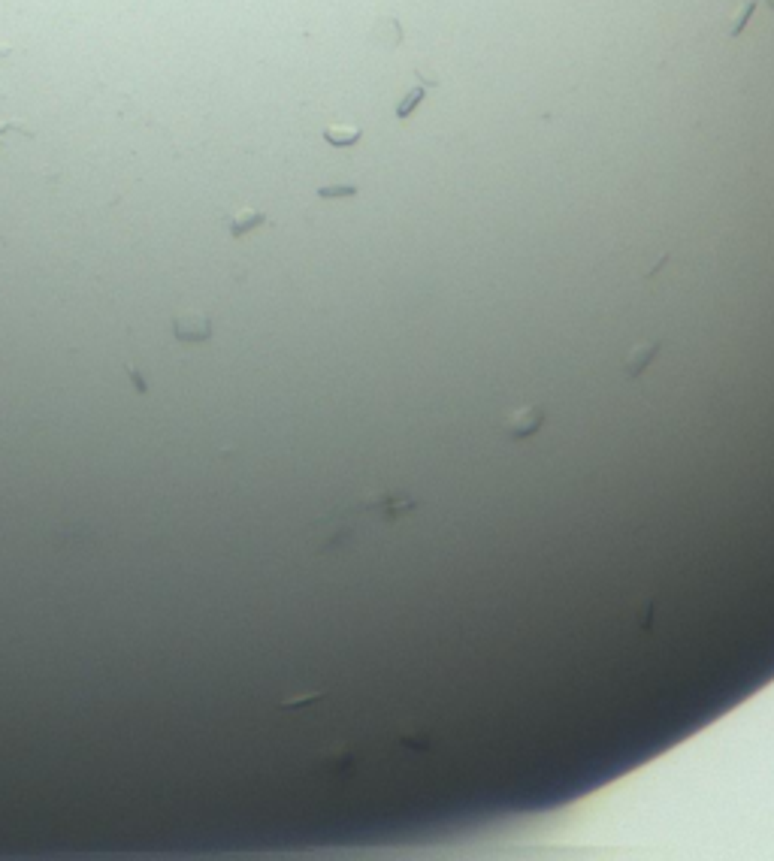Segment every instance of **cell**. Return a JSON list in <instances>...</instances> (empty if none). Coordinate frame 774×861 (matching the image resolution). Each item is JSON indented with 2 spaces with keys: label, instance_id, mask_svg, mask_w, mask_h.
<instances>
[{
  "label": "cell",
  "instance_id": "ba28073f",
  "mask_svg": "<svg viewBox=\"0 0 774 861\" xmlns=\"http://www.w3.org/2000/svg\"><path fill=\"white\" fill-rule=\"evenodd\" d=\"M357 194V188L354 185H324V188H318V197H324V200H339V197H354Z\"/></svg>",
  "mask_w": 774,
  "mask_h": 861
},
{
  "label": "cell",
  "instance_id": "6da1fadb",
  "mask_svg": "<svg viewBox=\"0 0 774 861\" xmlns=\"http://www.w3.org/2000/svg\"><path fill=\"white\" fill-rule=\"evenodd\" d=\"M544 426V408L542 405H523L514 408L512 414L503 420V433L508 438H530Z\"/></svg>",
  "mask_w": 774,
  "mask_h": 861
},
{
  "label": "cell",
  "instance_id": "8fae6325",
  "mask_svg": "<svg viewBox=\"0 0 774 861\" xmlns=\"http://www.w3.org/2000/svg\"><path fill=\"white\" fill-rule=\"evenodd\" d=\"M127 375L133 378V387H136V393H145L149 387H145V381H142V375H140V369L136 366H127Z\"/></svg>",
  "mask_w": 774,
  "mask_h": 861
},
{
  "label": "cell",
  "instance_id": "5b68a950",
  "mask_svg": "<svg viewBox=\"0 0 774 861\" xmlns=\"http://www.w3.org/2000/svg\"><path fill=\"white\" fill-rule=\"evenodd\" d=\"M360 136H363V130L357 124H330L324 130V140L330 145H336V149H345V145L360 142Z\"/></svg>",
  "mask_w": 774,
  "mask_h": 861
},
{
  "label": "cell",
  "instance_id": "8992f818",
  "mask_svg": "<svg viewBox=\"0 0 774 861\" xmlns=\"http://www.w3.org/2000/svg\"><path fill=\"white\" fill-rule=\"evenodd\" d=\"M424 94H426V82H417L415 88H408V94L396 103V118H408V115H412V109L421 103Z\"/></svg>",
  "mask_w": 774,
  "mask_h": 861
},
{
  "label": "cell",
  "instance_id": "3957f363",
  "mask_svg": "<svg viewBox=\"0 0 774 861\" xmlns=\"http://www.w3.org/2000/svg\"><path fill=\"white\" fill-rule=\"evenodd\" d=\"M660 342H641V345H632L630 347V354H626V360H623V369H626V375L630 378H639V375H644V369L653 363V357L660 354Z\"/></svg>",
  "mask_w": 774,
  "mask_h": 861
},
{
  "label": "cell",
  "instance_id": "277c9868",
  "mask_svg": "<svg viewBox=\"0 0 774 861\" xmlns=\"http://www.w3.org/2000/svg\"><path fill=\"white\" fill-rule=\"evenodd\" d=\"M260 224H267V215L258 212V209H239V212H233L227 218V230H230L233 239H242L245 233H251Z\"/></svg>",
  "mask_w": 774,
  "mask_h": 861
},
{
  "label": "cell",
  "instance_id": "7c38bea8",
  "mask_svg": "<svg viewBox=\"0 0 774 861\" xmlns=\"http://www.w3.org/2000/svg\"><path fill=\"white\" fill-rule=\"evenodd\" d=\"M9 54H13V45H9V43H0V58H9Z\"/></svg>",
  "mask_w": 774,
  "mask_h": 861
},
{
  "label": "cell",
  "instance_id": "7a4b0ae2",
  "mask_svg": "<svg viewBox=\"0 0 774 861\" xmlns=\"http://www.w3.org/2000/svg\"><path fill=\"white\" fill-rule=\"evenodd\" d=\"M172 336L185 345H203L212 338V320L203 311H185L172 320Z\"/></svg>",
  "mask_w": 774,
  "mask_h": 861
},
{
  "label": "cell",
  "instance_id": "30bf717a",
  "mask_svg": "<svg viewBox=\"0 0 774 861\" xmlns=\"http://www.w3.org/2000/svg\"><path fill=\"white\" fill-rule=\"evenodd\" d=\"M9 130H18V133H24V136H34V130H27L22 121H6V124H0V136L9 133Z\"/></svg>",
  "mask_w": 774,
  "mask_h": 861
},
{
  "label": "cell",
  "instance_id": "52a82bcc",
  "mask_svg": "<svg viewBox=\"0 0 774 861\" xmlns=\"http://www.w3.org/2000/svg\"><path fill=\"white\" fill-rule=\"evenodd\" d=\"M753 9H757V0H747V3H744V9H741V13H735L732 24H729V36H738V33L744 31V24H747V18L753 15Z\"/></svg>",
  "mask_w": 774,
  "mask_h": 861
},
{
  "label": "cell",
  "instance_id": "9c48e42d",
  "mask_svg": "<svg viewBox=\"0 0 774 861\" xmlns=\"http://www.w3.org/2000/svg\"><path fill=\"white\" fill-rule=\"evenodd\" d=\"M318 698H321V692H308V695H299V698H288L281 707H285V710H297V707H306V704H312Z\"/></svg>",
  "mask_w": 774,
  "mask_h": 861
}]
</instances>
